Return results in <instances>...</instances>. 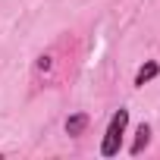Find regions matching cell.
Here are the masks:
<instances>
[{"label": "cell", "instance_id": "1", "mask_svg": "<svg viewBox=\"0 0 160 160\" xmlns=\"http://www.w3.org/2000/svg\"><path fill=\"white\" fill-rule=\"evenodd\" d=\"M126 126H129V110H116L110 116V126L104 132V144H101V157H116L119 154V144H122V135H126Z\"/></svg>", "mask_w": 160, "mask_h": 160}, {"label": "cell", "instance_id": "2", "mask_svg": "<svg viewBox=\"0 0 160 160\" xmlns=\"http://www.w3.org/2000/svg\"><path fill=\"white\" fill-rule=\"evenodd\" d=\"M157 75H160V63H157V60H148V63L135 72V85H138V88H144L148 82H154Z\"/></svg>", "mask_w": 160, "mask_h": 160}, {"label": "cell", "instance_id": "3", "mask_svg": "<svg viewBox=\"0 0 160 160\" xmlns=\"http://www.w3.org/2000/svg\"><path fill=\"white\" fill-rule=\"evenodd\" d=\"M88 113H72L69 119H66V135H72V138H78V135H82L85 129H88Z\"/></svg>", "mask_w": 160, "mask_h": 160}, {"label": "cell", "instance_id": "4", "mask_svg": "<svg viewBox=\"0 0 160 160\" xmlns=\"http://www.w3.org/2000/svg\"><path fill=\"white\" fill-rule=\"evenodd\" d=\"M148 141H151V126H148V122H141V126H138V132H135V141H132V148H129V151L138 157V154L148 148Z\"/></svg>", "mask_w": 160, "mask_h": 160}, {"label": "cell", "instance_id": "5", "mask_svg": "<svg viewBox=\"0 0 160 160\" xmlns=\"http://www.w3.org/2000/svg\"><path fill=\"white\" fill-rule=\"evenodd\" d=\"M53 69V53H41L38 60H35V75H44V72H50Z\"/></svg>", "mask_w": 160, "mask_h": 160}]
</instances>
